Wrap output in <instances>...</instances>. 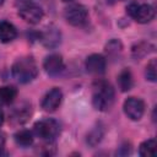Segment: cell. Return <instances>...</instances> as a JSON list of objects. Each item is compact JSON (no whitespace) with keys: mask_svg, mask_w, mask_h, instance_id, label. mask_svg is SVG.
Returning <instances> with one entry per match:
<instances>
[{"mask_svg":"<svg viewBox=\"0 0 157 157\" xmlns=\"http://www.w3.org/2000/svg\"><path fill=\"white\" fill-rule=\"evenodd\" d=\"M11 74L18 82L28 83L36 78L38 74V66L32 56H22L13 63Z\"/></svg>","mask_w":157,"mask_h":157,"instance_id":"1","label":"cell"},{"mask_svg":"<svg viewBox=\"0 0 157 157\" xmlns=\"http://www.w3.org/2000/svg\"><path fill=\"white\" fill-rule=\"evenodd\" d=\"M114 88L107 81H98L93 87L92 103L97 110L105 112L114 103Z\"/></svg>","mask_w":157,"mask_h":157,"instance_id":"2","label":"cell"},{"mask_svg":"<svg viewBox=\"0 0 157 157\" xmlns=\"http://www.w3.org/2000/svg\"><path fill=\"white\" fill-rule=\"evenodd\" d=\"M34 129V134L45 140V141H54L55 137L59 135L60 132V124L55 120V119H43V120H39L34 124L33 126Z\"/></svg>","mask_w":157,"mask_h":157,"instance_id":"3","label":"cell"},{"mask_svg":"<svg viewBox=\"0 0 157 157\" xmlns=\"http://www.w3.org/2000/svg\"><path fill=\"white\" fill-rule=\"evenodd\" d=\"M18 15L27 23L36 25L43 18V10L32 0H22L18 6Z\"/></svg>","mask_w":157,"mask_h":157,"instance_id":"4","label":"cell"},{"mask_svg":"<svg viewBox=\"0 0 157 157\" xmlns=\"http://www.w3.org/2000/svg\"><path fill=\"white\" fill-rule=\"evenodd\" d=\"M126 11L129 16L139 23H147L155 17V9L148 4H131Z\"/></svg>","mask_w":157,"mask_h":157,"instance_id":"5","label":"cell"},{"mask_svg":"<svg viewBox=\"0 0 157 157\" xmlns=\"http://www.w3.org/2000/svg\"><path fill=\"white\" fill-rule=\"evenodd\" d=\"M65 20L72 26H82L88 20V11L81 4H72L65 9Z\"/></svg>","mask_w":157,"mask_h":157,"instance_id":"6","label":"cell"},{"mask_svg":"<svg viewBox=\"0 0 157 157\" xmlns=\"http://www.w3.org/2000/svg\"><path fill=\"white\" fill-rule=\"evenodd\" d=\"M125 115L131 120H140L145 113V103L136 97H129L123 105Z\"/></svg>","mask_w":157,"mask_h":157,"instance_id":"7","label":"cell"},{"mask_svg":"<svg viewBox=\"0 0 157 157\" xmlns=\"http://www.w3.org/2000/svg\"><path fill=\"white\" fill-rule=\"evenodd\" d=\"M63 101V92L60 88L54 87L50 91H48L45 93V96L43 97L42 101V108L45 112H54L59 108L60 103Z\"/></svg>","mask_w":157,"mask_h":157,"instance_id":"8","label":"cell"},{"mask_svg":"<svg viewBox=\"0 0 157 157\" xmlns=\"http://www.w3.org/2000/svg\"><path fill=\"white\" fill-rule=\"evenodd\" d=\"M85 66L90 74L101 75L105 71L107 61H105V58L101 54H91L90 56H87L85 61Z\"/></svg>","mask_w":157,"mask_h":157,"instance_id":"9","label":"cell"},{"mask_svg":"<svg viewBox=\"0 0 157 157\" xmlns=\"http://www.w3.org/2000/svg\"><path fill=\"white\" fill-rule=\"evenodd\" d=\"M43 67L45 70V72L50 76H56L59 75L63 69H64V61L61 55L59 54H50L44 59L43 63Z\"/></svg>","mask_w":157,"mask_h":157,"instance_id":"10","label":"cell"},{"mask_svg":"<svg viewBox=\"0 0 157 157\" xmlns=\"http://www.w3.org/2000/svg\"><path fill=\"white\" fill-rule=\"evenodd\" d=\"M42 42L47 48H55L60 44V32L56 27L49 26L42 34Z\"/></svg>","mask_w":157,"mask_h":157,"instance_id":"11","label":"cell"},{"mask_svg":"<svg viewBox=\"0 0 157 157\" xmlns=\"http://www.w3.org/2000/svg\"><path fill=\"white\" fill-rule=\"evenodd\" d=\"M16 36H17V31L12 23L7 21L0 22V42L10 43L16 38Z\"/></svg>","mask_w":157,"mask_h":157,"instance_id":"12","label":"cell"},{"mask_svg":"<svg viewBox=\"0 0 157 157\" xmlns=\"http://www.w3.org/2000/svg\"><path fill=\"white\" fill-rule=\"evenodd\" d=\"M156 151H157V145H156V140L153 139H148L144 141L139 147V155L142 157H153L156 156Z\"/></svg>","mask_w":157,"mask_h":157,"instance_id":"13","label":"cell"},{"mask_svg":"<svg viewBox=\"0 0 157 157\" xmlns=\"http://www.w3.org/2000/svg\"><path fill=\"white\" fill-rule=\"evenodd\" d=\"M17 91L12 86H4L0 88V104H10L15 101Z\"/></svg>","mask_w":157,"mask_h":157,"instance_id":"14","label":"cell"},{"mask_svg":"<svg viewBox=\"0 0 157 157\" xmlns=\"http://www.w3.org/2000/svg\"><path fill=\"white\" fill-rule=\"evenodd\" d=\"M118 83H119V87H120V90L123 92H126V91H129L132 87V75H131V72L128 69L123 70L119 74Z\"/></svg>","mask_w":157,"mask_h":157,"instance_id":"15","label":"cell"},{"mask_svg":"<svg viewBox=\"0 0 157 157\" xmlns=\"http://www.w3.org/2000/svg\"><path fill=\"white\" fill-rule=\"evenodd\" d=\"M15 141H16L17 145L23 146V147H27V146L32 145V142H33V135L28 130H20V131H17L15 134Z\"/></svg>","mask_w":157,"mask_h":157,"instance_id":"16","label":"cell"},{"mask_svg":"<svg viewBox=\"0 0 157 157\" xmlns=\"http://www.w3.org/2000/svg\"><path fill=\"white\" fill-rule=\"evenodd\" d=\"M152 50H153V45H151L148 43H140V44H137V47H135L132 49V55L139 59V58H142L146 54L151 53Z\"/></svg>","mask_w":157,"mask_h":157,"instance_id":"17","label":"cell"},{"mask_svg":"<svg viewBox=\"0 0 157 157\" xmlns=\"http://www.w3.org/2000/svg\"><path fill=\"white\" fill-rule=\"evenodd\" d=\"M102 136H103L102 129H101V128H94V129L87 135V142H88L91 146H94V145H97V144L101 141Z\"/></svg>","mask_w":157,"mask_h":157,"instance_id":"18","label":"cell"},{"mask_svg":"<svg viewBox=\"0 0 157 157\" xmlns=\"http://www.w3.org/2000/svg\"><path fill=\"white\" fill-rule=\"evenodd\" d=\"M156 69H157V63H156V60L153 59V60H151V61L147 64V66H146V72H145V75H146V78H147L148 81H152V82L156 81V77H157Z\"/></svg>","mask_w":157,"mask_h":157,"instance_id":"19","label":"cell"},{"mask_svg":"<svg viewBox=\"0 0 157 157\" xmlns=\"http://www.w3.org/2000/svg\"><path fill=\"white\" fill-rule=\"evenodd\" d=\"M4 150H5V135L0 132V155H2Z\"/></svg>","mask_w":157,"mask_h":157,"instance_id":"20","label":"cell"},{"mask_svg":"<svg viewBox=\"0 0 157 157\" xmlns=\"http://www.w3.org/2000/svg\"><path fill=\"white\" fill-rule=\"evenodd\" d=\"M4 123V113H2V110L0 109V125Z\"/></svg>","mask_w":157,"mask_h":157,"instance_id":"21","label":"cell"},{"mask_svg":"<svg viewBox=\"0 0 157 157\" xmlns=\"http://www.w3.org/2000/svg\"><path fill=\"white\" fill-rule=\"evenodd\" d=\"M4 1H5V0H0V6H1L2 4H4Z\"/></svg>","mask_w":157,"mask_h":157,"instance_id":"22","label":"cell"},{"mask_svg":"<svg viewBox=\"0 0 157 157\" xmlns=\"http://www.w3.org/2000/svg\"><path fill=\"white\" fill-rule=\"evenodd\" d=\"M64 2H69V1H72V0H63Z\"/></svg>","mask_w":157,"mask_h":157,"instance_id":"23","label":"cell"}]
</instances>
